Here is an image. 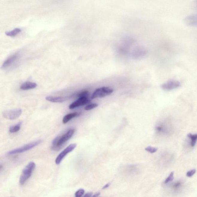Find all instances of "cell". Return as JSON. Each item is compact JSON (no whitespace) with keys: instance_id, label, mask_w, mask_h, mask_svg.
<instances>
[{"instance_id":"603a6c76","label":"cell","mask_w":197,"mask_h":197,"mask_svg":"<svg viewBox=\"0 0 197 197\" xmlns=\"http://www.w3.org/2000/svg\"><path fill=\"white\" fill-rule=\"evenodd\" d=\"M196 172V169H193L188 171V172H187V176L188 177H191L193 176L194 175Z\"/></svg>"},{"instance_id":"9a60e30c","label":"cell","mask_w":197,"mask_h":197,"mask_svg":"<svg viewBox=\"0 0 197 197\" xmlns=\"http://www.w3.org/2000/svg\"><path fill=\"white\" fill-rule=\"evenodd\" d=\"M21 31V30L20 28H16L13 30L5 32V34L7 36L10 37H14L19 34Z\"/></svg>"},{"instance_id":"4fadbf2b","label":"cell","mask_w":197,"mask_h":197,"mask_svg":"<svg viewBox=\"0 0 197 197\" xmlns=\"http://www.w3.org/2000/svg\"><path fill=\"white\" fill-rule=\"evenodd\" d=\"M80 113L75 112V113H69V114L66 115L63 117V122L64 124H66L70 120L75 117L78 116L80 115Z\"/></svg>"},{"instance_id":"ac0fdd59","label":"cell","mask_w":197,"mask_h":197,"mask_svg":"<svg viewBox=\"0 0 197 197\" xmlns=\"http://www.w3.org/2000/svg\"><path fill=\"white\" fill-rule=\"evenodd\" d=\"M145 150L146 151H147L150 152V153H154L157 152L158 148H156V147L148 146L146 147V148H145Z\"/></svg>"},{"instance_id":"277c9868","label":"cell","mask_w":197,"mask_h":197,"mask_svg":"<svg viewBox=\"0 0 197 197\" xmlns=\"http://www.w3.org/2000/svg\"><path fill=\"white\" fill-rule=\"evenodd\" d=\"M113 92V90L111 87H103L97 89L93 93L91 97V99L97 98H103L111 94Z\"/></svg>"},{"instance_id":"d6986e66","label":"cell","mask_w":197,"mask_h":197,"mask_svg":"<svg viewBox=\"0 0 197 197\" xmlns=\"http://www.w3.org/2000/svg\"><path fill=\"white\" fill-rule=\"evenodd\" d=\"M174 179V172H172L170 174L169 176L166 179L164 182V184H168L170 182H172Z\"/></svg>"},{"instance_id":"7402d4cb","label":"cell","mask_w":197,"mask_h":197,"mask_svg":"<svg viewBox=\"0 0 197 197\" xmlns=\"http://www.w3.org/2000/svg\"><path fill=\"white\" fill-rule=\"evenodd\" d=\"M182 183L181 182L178 181L175 183L172 186V188L175 190H179V188L181 187Z\"/></svg>"},{"instance_id":"9c48e42d","label":"cell","mask_w":197,"mask_h":197,"mask_svg":"<svg viewBox=\"0 0 197 197\" xmlns=\"http://www.w3.org/2000/svg\"><path fill=\"white\" fill-rule=\"evenodd\" d=\"M74 96L73 95L70 96H67L65 97H54L52 96H48L46 97V100L50 101L52 102H55V103H61L64 102L67 100L69 99Z\"/></svg>"},{"instance_id":"d4e9b609","label":"cell","mask_w":197,"mask_h":197,"mask_svg":"<svg viewBox=\"0 0 197 197\" xmlns=\"http://www.w3.org/2000/svg\"><path fill=\"white\" fill-rule=\"evenodd\" d=\"M110 183H107V184H106L103 187H102V189L104 190L106 189V188H108V187L109 186H110Z\"/></svg>"},{"instance_id":"7c38bea8","label":"cell","mask_w":197,"mask_h":197,"mask_svg":"<svg viewBox=\"0 0 197 197\" xmlns=\"http://www.w3.org/2000/svg\"><path fill=\"white\" fill-rule=\"evenodd\" d=\"M37 85L36 83L32 82H25L21 85L20 89L22 90H28L36 88Z\"/></svg>"},{"instance_id":"7a4b0ae2","label":"cell","mask_w":197,"mask_h":197,"mask_svg":"<svg viewBox=\"0 0 197 197\" xmlns=\"http://www.w3.org/2000/svg\"><path fill=\"white\" fill-rule=\"evenodd\" d=\"M36 168V164L34 162H31L23 169L19 179V184L23 185L31 176Z\"/></svg>"},{"instance_id":"4316f807","label":"cell","mask_w":197,"mask_h":197,"mask_svg":"<svg viewBox=\"0 0 197 197\" xmlns=\"http://www.w3.org/2000/svg\"><path fill=\"white\" fill-rule=\"evenodd\" d=\"M195 3H196V6L197 7V0H196V1Z\"/></svg>"},{"instance_id":"3957f363","label":"cell","mask_w":197,"mask_h":197,"mask_svg":"<svg viewBox=\"0 0 197 197\" xmlns=\"http://www.w3.org/2000/svg\"><path fill=\"white\" fill-rule=\"evenodd\" d=\"M42 142V141L41 140H37V141L33 142L26 144L24 146L20 147L19 148H17V149L10 151L8 152L7 154L11 156V155L23 153V152H26L27 151H29V150L34 148V147L37 146L41 143Z\"/></svg>"},{"instance_id":"6da1fadb","label":"cell","mask_w":197,"mask_h":197,"mask_svg":"<svg viewBox=\"0 0 197 197\" xmlns=\"http://www.w3.org/2000/svg\"><path fill=\"white\" fill-rule=\"evenodd\" d=\"M75 131V129H70L63 135L57 136L52 141V149L56 151L60 149L62 146L71 138Z\"/></svg>"},{"instance_id":"5b68a950","label":"cell","mask_w":197,"mask_h":197,"mask_svg":"<svg viewBox=\"0 0 197 197\" xmlns=\"http://www.w3.org/2000/svg\"><path fill=\"white\" fill-rule=\"evenodd\" d=\"M22 113L21 109H16L5 110L2 115L4 118L9 120H14L18 118Z\"/></svg>"},{"instance_id":"30bf717a","label":"cell","mask_w":197,"mask_h":197,"mask_svg":"<svg viewBox=\"0 0 197 197\" xmlns=\"http://www.w3.org/2000/svg\"><path fill=\"white\" fill-rule=\"evenodd\" d=\"M18 57L17 54H14L8 57L4 62L2 66V68L5 69L7 68L11 65Z\"/></svg>"},{"instance_id":"ba28073f","label":"cell","mask_w":197,"mask_h":197,"mask_svg":"<svg viewBox=\"0 0 197 197\" xmlns=\"http://www.w3.org/2000/svg\"><path fill=\"white\" fill-rule=\"evenodd\" d=\"M181 86V83L179 81L170 80L161 85V88L165 91H171L175 89L178 88Z\"/></svg>"},{"instance_id":"2e32d148","label":"cell","mask_w":197,"mask_h":197,"mask_svg":"<svg viewBox=\"0 0 197 197\" xmlns=\"http://www.w3.org/2000/svg\"><path fill=\"white\" fill-rule=\"evenodd\" d=\"M22 122H20L16 125H13L9 128V131L10 133H15L18 132L21 129Z\"/></svg>"},{"instance_id":"8992f818","label":"cell","mask_w":197,"mask_h":197,"mask_svg":"<svg viewBox=\"0 0 197 197\" xmlns=\"http://www.w3.org/2000/svg\"><path fill=\"white\" fill-rule=\"evenodd\" d=\"M77 146V144H70L66 148H65L64 150L62 151L58 155L57 157H56L55 160V163L57 165H59L61 162L62 160L64 158L65 156L70 153V152H72L73 150L75 149Z\"/></svg>"},{"instance_id":"44dd1931","label":"cell","mask_w":197,"mask_h":197,"mask_svg":"<svg viewBox=\"0 0 197 197\" xmlns=\"http://www.w3.org/2000/svg\"><path fill=\"white\" fill-rule=\"evenodd\" d=\"M85 190L83 189H80L75 192V196L76 197H81L84 195Z\"/></svg>"},{"instance_id":"52a82bcc","label":"cell","mask_w":197,"mask_h":197,"mask_svg":"<svg viewBox=\"0 0 197 197\" xmlns=\"http://www.w3.org/2000/svg\"><path fill=\"white\" fill-rule=\"evenodd\" d=\"M91 101L87 97H81L79 98L77 100L75 101L71 104L69 106V107L70 109H74L90 103Z\"/></svg>"},{"instance_id":"e0dca14e","label":"cell","mask_w":197,"mask_h":197,"mask_svg":"<svg viewBox=\"0 0 197 197\" xmlns=\"http://www.w3.org/2000/svg\"><path fill=\"white\" fill-rule=\"evenodd\" d=\"M90 96V93L87 91H83L74 94V96L79 98L83 97H88Z\"/></svg>"},{"instance_id":"8fae6325","label":"cell","mask_w":197,"mask_h":197,"mask_svg":"<svg viewBox=\"0 0 197 197\" xmlns=\"http://www.w3.org/2000/svg\"><path fill=\"white\" fill-rule=\"evenodd\" d=\"M186 23L192 26H197V13L187 16L185 19Z\"/></svg>"},{"instance_id":"ffe728a7","label":"cell","mask_w":197,"mask_h":197,"mask_svg":"<svg viewBox=\"0 0 197 197\" xmlns=\"http://www.w3.org/2000/svg\"><path fill=\"white\" fill-rule=\"evenodd\" d=\"M98 106V105L96 103L90 104L87 105V106H86L85 107L84 109L85 110H91L97 107Z\"/></svg>"},{"instance_id":"484cf974","label":"cell","mask_w":197,"mask_h":197,"mask_svg":"<svg viewBox=\"0 0 197 197\" xmlns=\"http://www.w3.org/2000/svg\"><path fill=\"white\" fill-rule=\"evenodd\" d=\"M100 195V193L99 192H98L96 193L93 196V197H98Z\"/></svg>"},{"instance_id":"5bb4252c","label":"cell","mask_w":197,"mask_h":197,"mask_svg":"<svg viewBox=\"0 0 197 197\" xmlns=\"http://www.w3.org/2000/svg\"><path fill=\"white\" fill-rule=\"evenodd\" d=\"M187 137L190 139V146L192 148L195 146L196 144L197 141V134H192L191 133L188 134H187Z\"/></svg>"},{"instance_id":"cb8c5ba5","label":"cell","mask_w":197,"mask_h":197,"mask_svg":"<svg viewBox=\"0 0 197 197\" xmlns=\"http://www.w3.org/2000/svg\"><path fill=\"white\" fill-rule=\"evenodd\" d=\"M93 193L92 192H89L86 193L84 195V197H90L93 196Z\"/></svg>"}]
</instances>
